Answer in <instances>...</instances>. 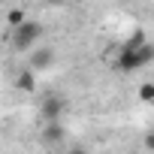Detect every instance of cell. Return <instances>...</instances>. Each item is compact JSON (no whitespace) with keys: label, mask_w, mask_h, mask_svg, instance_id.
Masks as SVG:
<instances>
[{"label":"cell","mask_w":154,"mask_h":154,"mask_svg":"<svg viewBox=\"0 0 154 154\" xmlns=\"http://www.w3.org/2000/svg\"><path fill=\"white\" fill-rule=\"evenodd\" d=\"M151 54H154V48H151L148 36L139 30V33H133V39H127V42L121 45L115 63H118L121 72H136V69H142V66L151 63Z\"/></svg>","instance_id":"1"},{"label":"cell","mask_w":154,"mask_h":154,"mask_svg":"<svg viewBox=\"0 0 154 154\" xmlns=\"http://www.w3.org/2000/svg\"><path fill=\"white\" fill-rule=\"evenodd\" d=\"M39 36H42V24L39 21H30V18L15 21L12 30H9V42H12L15 51H30L39 42Z\"/></svg>","instance_id":"2"},{"label":"cell","mask_w":154,"mask_h":154,"mask_svg":"<svg viewBox=\"0 0 154 154\" xmlns=\"http://www.w3.org/2000/svg\"><path fill=\"white\" fill-rule=\"evenodd\" d=\"M42 112H45V118H48V121H54V118H57V115H60V112H63V103H60V100H54V97H51V100H48V103H45V109H42Z\"/></svg>","instance_id":"3"},{"label":"cell","mask_w":154,"mask_h":154,"mask_svg":"<svg viewBox=\"0 0 154 154\" xmlns=\"http://www.w3.org/2000/svg\"><path fill=\"white\" fill-rule=\"evenodd\" d=\"M151 94H154V88H151V85H145V88H142V100H151Z\"/></svg>","instance_id":"4"},{"label":"cell","mask_w":154,"mask_h":154,"mask_svg":"<svg viewBox=\"0 0 154 154\" xmlns=\"http://www.w3.org/2000/svg\"><path fill=\"white\" fill-rule=\"evenodd\" d=\"M48 3H66V0H48Z\"/></svg>","instance_id":"5"}]
</instances>
